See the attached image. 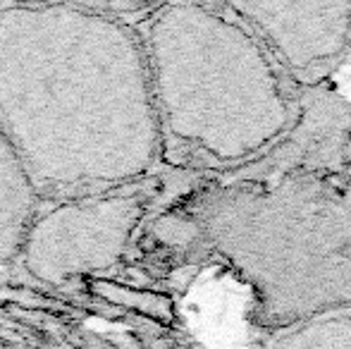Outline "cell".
Segmentation results:
<instances>
[{
    "label": "cell",
    "instance_id": "cell-1",
    "mask_svg": "<svg viewBox=\"0 0 351 349\" xmlns=\"http://www.w3.org/2000/svg\"><path fill=\"white\" fill-rule=\"evenodd\" d=\"M158 230L172 249L234 275L265 335L351 309V165L201 182Z\"/></svg>",
    "mask_w": 351,
    "mask_h": 349
},
{
    "label": "cell",
    "instance_id": "cell-2",
    "mask_svg": "<svg viewBox=\"0 0 351 349\" xmlns=\"http://www.w3.org/2000/svg\"><path fill=\"white\" fill-rule=\"evenodd\" d=\"M143 48L162 158L184 173L227 180L299 120V88L232 3L158 5Z\"/></svg>",
    "mask_w": 351,
    "mask_h": 349
},
{
    "label": "cell",
    "instance_id": "cell-3",
    "mask_svg": "<svg viewBox=\"0 0 351 349\" xmlns=\"http://www.w3.org/2000/svg\"><path fill=\"white\" fill-rule=\"evenodd\" d=\"M296 88L332 84L351 56V3H232Z\"/></svg>",
    "mask_w": 351,
    "mask_h": 349
},
{
    "label": "cell",
    "instance_id": "cell-4",
    "mask_svg": "<svg viewBox=\"0 0 351 349\" xmlns=\"http://www.w3.org/2000/svg\"><path fill=\"white\" fill-rule=\"evenodd\" d=\"M299 120L270 154L241 173L215 182L268 180L299 170L351 165V101L332 84L299 88Z\"/></svg>",
    "mask_w": 351,
    "mask_h": 349
},
{
    "label": "cell",
    "instance_id": "cell-5",
    "mask_svg": "<svg viewBox=\"0 0 351 349\" xmlns=\"http://www.w3.org/2000/svg\"><path fill=\"white\" fill-rule=\"evenodd\" d=\"M261 349H351V309L268 333Z\"/></svg>",
    "mask_w": 351,
    "mask_h": 349
}]
</instances>
